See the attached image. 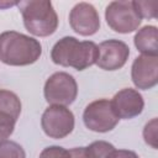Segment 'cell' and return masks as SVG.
<instances>
[{
  "instance_id": "6da1fadb",
  "label": "cell",
  "mask_w": 158,
  "mask_h": 158,
  "mask_svg": "<svg viewBox=\"0 0 158 158\" xmlns=\"http://www.w3.org/2000/svg\"><path fill=\"white\" fill-rule=\"evenodd\" d=\"M42 54V44L38 40L17 31L0 33V60L12 67L33 64Z\"/></svg>"
},
{
  "instance_id": "7a4b0ae2",
  "label": "cell",
  "mask_w": 158,
  "mask_h": 158,
  "mask_svg": "<svg viewBox=\"0 0 158 158\" xmlns=\"http://www.w3.org/2000/svg\"><path fill=\"white\" fill-rule=\"evenodd\" d=\"M98 56L99 49L93 41H79L72 36L60 38L51 51V59L54 64L72 67L77 70H84L95 64Z\"/></svg>"
},
{
  "instance_id": "3957f363",
  "label": "cell",
  "mask_w": 158,
  "mask_h": 158,
  "mask_svg": "<svg viewBox=\"0 0 158 158\" xmlns=\"http://www.w3.org/2000/svg\"><path fill=\"white\" fill-rule=\"evenodd\" d=\"M25 28L38 37H47L56 32L58 27V15L48 0H25L19 1Z\"/></svg>"
},
{
  "instance_id": "277c9868",
  "label": "cell",
  "mask_w": 158,
  "mask_h": 158,
  "mask_svg": "<svg viewBox=\"0 0 158 158\" xmlns=\"http://www.w3.org/2000/svg\"><path fill=\"white\" fill-rule=\"evenodd\" d=\"M43 94L49 105L67 106L77 99L78 84L69 73L56 72L46 80Z\"/></svg>"
},
{
  "instance_id": "5b68a950",
  "label": "cell",
  "mask_w": 158,
  "mask_h": 158,
  "mask_svg": "<svg viewBox=\"0 0 158 158\" xmlns=\"http://www.w3.org/2000/svg\"><path fill=\"white\" fill-rule=\"evenodd\" d=\"M83 121L90 131L105 133L114 130L120 118L116 116L109 99H98L86 105L83 112Z\"/></svg>"
},
{
  "instance_id": "8992f818",
  "label": "cell",
  "mask_w": 158,
  "mask_h": 158,
  "mask_svg": "<svg viewBox=\"0 0 158 158\" xmlns=\"http://www.w3.org/2000/svg\"><path fill=\"white\" fill-rule=\"evenodd\" d=\"M105 20L109 27L118 33L133 32L142 22L133 1H111L105 9Z\"/></svg>"
},
{
  "instance_id": "52a82bcc",
  "label": "cell",
  "mask_w": 158,
  "mask_h": 158,
  "mask_svg": "<svg viewBox=\"0 0 158 158\" xmlns=\"http://www.w3.org/2000/svg\"><path fill=\"white\" fill-rule=\"evenodd\" d=\"M74 115L67 106L51 105L41 117V126L43 132L54 139H60L72 133L74 128Z\"/></svg>"
},
{
  "instance_id": "ba28073f",
  "label": "cell",
  "mask_w": 158,
  "mask_h": 158,
  "mask_svg": "<svg viewBox=\"0 0 158 158\" xmlns=\"http://www.w3.org/2000/svg\"><path fill=\"white\" fill-rule=\"evenodd\" d=\"M99 56L96 65L104 70L121 69L130 56V47L120 40H106L98 46Z\"/></svg>"
},
{
  "instance_id": "9c48e42d",
  "label": "cell",
  "mask_w": 158,
  "mask_h": 158,
  "mask_svg": "<svg viewBox=\"0 0 158 158\" xmlns=\"http://www.w3.org/2000/svg\"><path fill=\"white\" fill-rule=\"evenodd\" d=\"M69 25L80 36H91L100 28V16L91 4L78 2L69 12Z\"/></svg>"
},
{
  "instance_id": "30bf717a",
  "label": "cell",
  "mask_w": 158,
  "mask_h": 158,
  "mask_svg": "<svg viewBox=\"0 0 158 158\" xmlns=\"http://www.w3.org/2000/svg\"><path fill=\"white\" fill-rule=\"evenodd\" d=\"M21 114V100L6 89H0V142L7 139Z\"/></svg>"
},
{
  "instance_id": "8fae6325",
  "label": "cell",
  "mask_w": 158,
  "mask_h": 158,
  "mask_svg": "<svg viewBox=\"0 0 158 158\" xmlns=\"http://www.w3.org/2000/svg\"><path fill=\"white\" fill-rule=\"evenodd\" d=\"M131 79L136 88L152 89L158 83V57L141 54L135 58L131 67Z\"/></svg>"
},
{
  "instance_id": "7c38bea8",
  "label": "cell",
  "mask_w": 158,
  "mask_h": 158,
  "mask_svg": "<svg viewBox=\"0 0 158 158\" xmlns=\"http://www.w3.org/2000/svg\"><path fill=\"white\" fill-rule=\"evenodd\" d=\"M110 101L116 116L123 120H130L138 116L144 107L142 95L138 93V90L131 88L121 89L114 95L112 100Z\"/></svg>"
},
{
  "instance_id": "4fadbf2b",
  "label": "cell",
  "mask_w": 158,
  "mask_h": 158,
  "mask_svg": "<svg viewBox=\"0 0 158 158\" xmlns=\"http://www.w3.org/2000/svg\"><path fill=\"white\" fill-rule=\"evenodd\" d=\"M157 27L152 25L143 26L139 28L133 38L136 48L144 56H157Z\"/></svg>"
},
{
  "instance_id": "5bb4252c",
  "label": "cell",
  "mask_w": 158,
  "mask_h": 158,
  "mask_svg": "<svg viewBox=\"0 0 158 158\" xmlns=\"http://www.w3.org/2000/svg\"><path fill=\"white\" fill-rule=\"evenodd\" d=\"M115 147L106 141H95L86 147H83L84 158H106Z\"/></svg>"
},
{
  "instance_id": "9a60e30c",
  "label": "cell",
  "mask_w": 158,
  "mask_h": 158,
  "mask_svg": "<svg viewBox=\"0 0 158 158\" xmlns=\"http://www.w3.org/2000/svg\"><path fill=\"white\" fill-rule=\"evenodd\" d=\"M0 158H26V153L17 142L5 139L0 142Z\"/></svg>"
},
{
  "instance_id": "2e32d148",
  "label": "cell",
  "mask_w": 158,
  "mask_h": 158,
  "mask_svg": "<svg viewBox=\"0 0 158 158\" xmlns=\"http://www.w3.org/2000/svg\"><path fill=\"white\" fill-rule=\"evenodd\" d=\"M133 7L141 19H156L158 10V1H133Z\"/></svg>"
},
{
  "instance_id": "e0dca14e",
  "label": "cell",
  "mask_w": 158,
  "mask_h": 158,
  "mask_svg": "<svg viewBox=\"0 0 158 158\" xmlns=\"http://www.w3.org/2000/svg\"><path fill=\"white\" fill-rule=\"evenodd\" d=\"M157 128H158V125H157V118H152L149 122L146 123L144 128H143V138H144V142L151 146L153 149H157L158 144H157Z\"/></svg>"
},
{
  "instance_id": "ac0fdd59",
  "label": "cell",
  "mask_w": 158,
  "mask_h": 158,
  "mask_svg": "<svg viewBox=\"0 0 158 158\" xmlns=\"http://www.w3.org/2000/svg\"><path fill=\"white\" fill-rule=\"evenodd\" d=\"M38 158H72L70 151L59 146H49L44 148Z\"/></svg>"
},
{
  "instance_id": "d6986e66",
  "label": "cell",
  "mask_w": 158,
  "mask_h": 158,
  "mask_svg": "<svg viewBox=\"0 0 158 158\" xmlns=\"http://www.w3.org/2000/svg\"><path fill=\"white\" fill-rule=\"evenodd\" d=\"M106 158H139L138 154L133 151L128 149H114L111 151Z\"/></svg>"
},
{
  "instance_id": "ffe728a7",
  "label": "cell",
  "mask_w": 158,
  "mask_h": 158,
  "mask_svg": "<svg viewBox=\"0 0 158 158\" xmlns=\"http://www.w3.org/2000/svg\"><path fill=\"white\" fill-rule=\"evenodd\" d=\"M14 5H17V2H9V1H4L1 2L0 1V9H4V7H10V6H14Z\"/></svg>"
}]
</instances>
